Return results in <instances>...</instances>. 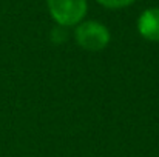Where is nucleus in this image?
I'll use <instances>...</instances> for the list:
<instances>
[{
    "label": "nucleus",
    "instance_id": "1",
    "mask_svg": "<svg viewBox=\"0 0 159 157\" xmlns=\"http://www.w3.org/2000/svg\"><path fill=\"white\" fill-rule=\"evenodd\" d=\"M47 8L57 26L73 28L85 20L88 0H47Z\"/></svg>",
    "mask_w": 159,
    "mask_h": 157
},
{
    "label": "nucleus",
    "instance_id": "2",
    "mask_svg": "<svg viewBox=\"0 0 159 157\" xmlns=\"http://www.w3.org/2000/svg\"><path fill=\"white\" fill-rule=\"evenodd\" d=\"M74 40L82 50L98 52L108 46L111 34L102 22L84 20L77 26H74Z\"/></svg>",
    "mask_w": 159,
    "mask_h": 157
},
{
    "label": "nucleus",
    "instance_id": "3",
    "mask_svg": "<svg viewBox=\"0 0 159 157\" xmlns=\"http://www.w3.org/2000/svg\"><path fill=\"white\" fill-rule=\"evenodd\" d=\"M138 33L148 42H159V6L144 9L138 17Z\"/></svg>",
    "mask_w": 159,
    "mask_h": 157
},
{
    "label": "nucleus",
    "instance_id": "4",
    "mask_svg": "<svg viewBox=\"0 0 159 157\" xmlns=\"http://www.w3.org/2000/svg\"><path fill=\"white\" fill-rule=\"evenodd\" d=\"M96 2L107 9H124L131 6L136 0H96Z\"/></svg>",
    "mask_w": 159,
    "mask_h": 157
}]
</instances>
